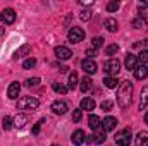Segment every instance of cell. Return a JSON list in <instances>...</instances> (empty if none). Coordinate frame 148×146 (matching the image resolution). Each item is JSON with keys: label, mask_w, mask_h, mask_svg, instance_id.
I'll return each instance as SVG.
<instances>
[{"label": "cell", "mask_w": 148, "mask_h": 146, "mask_svg": "<svg viewBox=\"0 0 148 146\" xmlns=\"http://www.w3.org/2000/svg\"><path fill=\"white\" fill-rule=\"evenodd\" d=\"M133 100V83L131 81H121L119 89H117V105L122 110L129 108Z\"/></svg>", "instance_id": "obj_1"}, {"label": "cell", "mask_w": 148, "mask_h": 146, "mask_svg": "<svg viewBox=\"0 0 148 146\" xmlns=\"http://www.w3.org/2000/svg\"><path fill=\"white\" fill-rule=\"evenodd\" d=\"M40 102L35 96H23L19 102H17V110H36Z\"/></svg>", "instance_id": "obj_2"}, {"label": "cell", "mask_w": 148, "mask_h": 146, "mask_svg": "<svg viewBox=\"0 0 148 146\" xmlns=\"http://www.w3.org/2000/svg\"><path fill=\"white\" fill-rule=\"evenodd\" d=\"M115 143L117 146H129L131 145V141H133V134H131V129L129 127H126V129H122V131H119L117 134H115Z\"/></svg>", "instance_id": "obj_3"}, {"label": "cell", "mask_w": 148, "mask_h": 146, "mask_svg": "<svg viewBox=\"0 0 148 146\" xmlns=\"http://www.w3.org/2000/svg\"><path fill=\"white\" fill-rule=\"evenodd\" d=\"M103 71L107 74H110L112 77H115L119 71H121V62L117 60V59H110V60H107L105 62V65H103Z\"/></svg>", "instance_id": "obj_4"}, {"label": "cell", "mask_w": 148, "mask_h": 146, "mask_svg": "<svg viewBox=\"0 0 148 146\" xmlns=\"http://www.w3.org/2000/svg\"><path fill=\"white\" fill-rule=\"evenodd\" d=\"M0 19H2V23L3 24H14L16 23V10L14 9H3L2 12H0Z\"/></svg>", "instance_id": "obj_5"}, {"label": "cell", "mask_w": 148, "mask_h": 146, "mask_svg": "<svg viewBox=\"0 0 148 146\" xmlns=\"http://www.w3.org/2000/svg\"><path fill=\"white\" fill-rule=\"evenodd\" d=\"M67 38H69V41L71 43H79V41H83L84 40V31L81 29V28H71L69 29V33H67Z\"/></svg>", "instance_id": "obj_6"}, {"label": "cell", "mask_w": 148, "mask_h": 146, "mask_svg": "<svg viewBox=\"0 0 148 146\" xmlns=\"http://www.w3.org/2000/svg\"><path fill=\"white\" fill-rule=\"evenodd\" d=\"M67 103L66 102H62V100H55L53 103H52V112L53 113H57V115H64V113H67Z\"/></svg>", "instance_id": "obj_7"}, {"label": "cell", "mask_w": 148, "mask_h": 146, "mask_svg": "<svg viewBox=\"0 0 148 146\" xmlns=\"http://www.w3.org/2000/svg\"><path fill=\"white\" fill-rule=\"evenodd\" d=\"M55 57L60 59V60H69L73 57V52L67 48V46H55Z\"/></svg>", "instance_id": "obj_8"}, {"label": "cell", "mask_w": 148, "mask_h": 146, "mask_svg": "<svg viewBox=\"0 0 148 146\" xmlns=\"http://www.w3.org/2000/svg\"><path fill=\"white\" fill-rule=\"evenodd\" d=\"M105 139H107L105 131H97L93 136H88L86 138V141L88 143H93V145H102V143H105Z\"/></svg>", "instance_id": "obj_9"}, {"label": "cell", "mask_w": 148, "mask_h": 146, "mask_svg": "<svg viewBox=\"0 0 148 146\" xmlns=\"http://www.w3.org/2000/svg\"><path fill=\"white\" fill-rule=\"evenodd\" d=\"M81 69H83L86 74H95L98 67H97V64H95L91 59H84V60L81 62Z\"/></svg>", "instance_id": "obj_10"}, {"label": "cell", "mask_w": 148, "mask_h": 146, "mask_svg": "<svg viewBox=\"0 0 148 146\" xmlns=\"http://www.w3.org/2000/svg\"><path fill=\"white\" fill-rule=\"evenodd\" d=\"M71 141H73L74 146H81L84 141H86V134H84V131H81V129L74 131L73 136H71Z\"/></svg>", "instance_id": "obj_11"}, {"label": "cell", "mask_w": 148, "mask_h": 146, "mask_svg": "<svg viewBox=\"0 0 148 146\" xmlns=\"http://www.w3.org/2000/svg\"><path fill=\"white\" fill-rule=\"evenodd\" d=\"M124 65H126L127 71H134L138 67V57L133 55V53H127L126 59H124Z\"/></svg>", "instance_id": "obj_12"}, {"label": "cell", "mask_w": 148, "mask_h": 146, "mask_svg": "<svg viewBox=\"0 0 148 146\" xmlns=\"http://www.w3.org/2000/svg\"><path fill=\"white\" fill-rule=\"evenodd\" d=\"M115 126H117V119L115 117H105L103 120H102V127H103V131L105 132H110V131H114L115 129Z\"/></svg>", "instance_id": "obj_13"}, {"label": "cell", "mask_w": 148, "mask_h": 146, "mask_svg": "<svg viewBox=\"0 0 148 146\" xmlns=\"http://www.w3.org/2000/svg\"><path fill=\"white\" fill-rule=\"evenodd\" d=\"M19 91H21V84L19 83H10V86L7 89V96L10 100H16V98H19Z\"/></svg>", "instance_id": "obj_14"}, {"label": "cell", "mask_w": 148, "mask_h": 146, "mask_svg": "<svg viewBox=\"0 0 148 146\" xmlns=\"http://www.w3.org/2000/svg\"><path fill=\"white\" fill-rule=\"evenodd\" d=\"M12 122H14V127L23 129V127L28 124V115H26V113H17V115H16V119H14Z\"/></svg>", "instance_id": "obj_15"}, {"label": "cell", "mask_w": 148, "mask_h": 146, "mask_svg": "<svg viewBox=\"0 0 148 146\" xmlns=\"http://www.w3.org/2000/svg\"><path fill=\"white\" fill-rule=\"evenodd\" d=\"M88 126H90L93 131H98L100 126H102V119H100L98 115H93V113H91V115L88 117Z\"/></svg>", "instance_id": "obj_16"}, {"label": "cell", "mask_w": 148, "mask_h": 146, "mask_svg": "<svg viewBox=\"0 0 148 146\" xmlns=\"http://www.w3.org/2000/svg\"><path fill=\"white\" fill-rule=\"evenodd\" d=\"M103 26H105V29L110 31V33H115V31L119 29V24H117V21H115L114 17H107V19L103 21Z\"/></svg>", "instance_id": "obj_17"}, {"label": "cell", "mask_w": 148, "mask_h": 146, "mask_svg": "<svg viewBox=\"0 0 148 146\" xmlns=\"http://www.w3.org/2000/svg\"><path fill=\"white\" fill-rule=\"evenodd\" d=\"M28 53H31V45H23V46H19L16 52H14V59H21V57H24V55H28Z\"/></svg>", "instance_id": "obj_18"}, {"label": "cell", "mask_w": 148, "mask_h": 146, "mask_svg": "<svg viewBox=\"0 0 148 146\" xmlns=\"http://www.w3.org/2000/svg\"><path fill=\"white\" fill-rule=\"evenodd\" d=\"M136 146H148V131H140L136 136Z\"/></svg>", "instance_id": "obj_19"}, {"label": "cell", "mask_w": 148, "mask_h": 146, "mask_svg": "<svg viewBox=\"0 0 148 146\" xmlns=\"http://www.w3.org/2000/svg\"><path fill=\"white\" fill-rule=\"evenodd\" d=\"M147 76H148V67L147 65H138V67L134 69V77H136V79L141 81V79H145Z\"/></svg>", "instance_id": "obj_20"}, {"label": "cell", "mask_w": 148, "mask_h": 146, "mask_svg": "<svg viewBox=\"0 0 148 146\" xmlns=\"http://www.w3.org/2000/svg\"><path fill=\"white\" fill-rule=\"evenodd\" d=\"M147 105H148V86H145V88L141 89V96H140V105H138V108L143 110Z\"/></svg>", "instance_id": "obj_21"}, {"label": "cell", "mask_w": 148, "mask_h": 146, "mask_svg": "<svg viewBox=\"0 0 148 146\" xmlns=\"http://www.w3.org/2000/svg\"><path fill=\"white\" fill-rule=\"evenodd\" d=\"M91 86H93V81H91V79H90L88 76L81 79V86H79V88H81V91H83V93L90 91V89H91Z\"/></svg>", "instance_id": "obj_22"}, {"label": "cell", "mask_w": 148, "mask_h": 146, "mask_svg": "<svg viewBox=\"0 0 148 146\" xmlns=\"http://www.w3.org/2000/svg\"><path fill=\"white\" fill-rule=\"evenodd\" d=\"M103 84L109 88V89H115V86H119V81H117V77H112V76H107L105 79H103Z\"/></svg>", "instance_id": "obj_23"}, {"label": "cell", "mask_w": 148, "mask_h": 146, "mask_svg": "<svg viewBox=\"0 0 148 146\" xmlns=\"http://www.w3.org/2000/svg\"><path fill=\"white\" fill-rule=\"evenodd\" d=\"M95 108V102L91 100V98H83L81 100V110H93Z\"/></svg>", "instance_id": "obj_24"}, {"label": "cell", "mask_w": 148, "mask_h": 146, "mask_svg": "<svg viewBox=\"0 0 148 146\" xmlns=\"http://www.w3.org/2000/svg\"><path fill=\"white\" fill-rule=\"evenodd\" d=\"M76 86H77V72L73 71V72H69V84H67V88L74 89Z\"/></svg>", "instance_id": "obj_25"}, {"label": "cell", "mask_w": 148, "mask_h": 146, "mask_svg": "<svg viewBox=\"0 0 148 146\" xmlns=\"http://www.w3.org/2000/svg\"><path fill=\"white\" fill-rule=\"evenodd\" d=\"M138 14L140 19L145 23V26H148V7H138Z\"/></svg>", "instance_id": "obj_26"}, {"label": "cell", "mask_w": 148, "mask_h": 146, "mask_svg": "<svg viewBox=\"0 0 148 146\" xmlns=\"http://www.w3.org/2000/svg\"><path fill=\"white\" fill-rule=\"evenodd\" d=\"M35 65H36V59H35V57H29V59H26V60L23 62V69H26V71H28V69H33Z\"/></svg>", "instance_id": "obj_27"}, {"label": "cell", "mask_w": 148, "mask_h": 146, "mask_svg": "<svg viewBox=\"0 0 148 146\" xmlns=\"http://www.w3.org/2000/svg\"><path fill=\"white\" fill-rule=\"evenodd\" d=\"M52 88H53L57 93H60V95H66V93H67V89H69L67 86H64V84H59V83H53V84H52Z\"/></svg>", "instance_id": "obj_28"}, {"label": "cell", "mask_w": 148, "mask_h": 146, "mask_svg": "<svg viewBox=\"0 0 148 146\" xmlns=\"http://www.w3.org/2000/svg\"><path fill=\"white\" fill-rule=\"evenodd\" d=\"M2 126H3V129H5V131H9L10 127H14V122H12V119H10L9 115H5V117L2 119Z\"/></svg>", "instance_id": "obj_29"}, {"label": "cell", "mask_w": 148, "mask_h": 146, "mask_svg": "<svg viewBox=\"0 0 148 146\" xmlns=\"http://www.w3.org/2000/svg\"><path fill=\"white\" fill-rule=\"evenodd\" d=\"M103 41H105L103 38H100V36H95L93 40H91V48H95V50H97V48H100V46L103 45Z\"/></svg>", "instance_id": "obj_30"}, {"label": "cell", "mask_w": 148, "mask_h": 146, "mask_svg": "<svg viewBox=\"0 0 148 146\" xmlns=\"http://www.w3.org/2000/svg\"><path fill=\"white\" fill-rule=\"evenodd\" d=\"M117 52H119V45H115V43L109 45V46H107V50H105V53H107V55H115Z\"/></svg>", "instance_id": "obj_31"}, {"label": "cell", "mask_w": 148, "mask_h": 146, "mask_svg": "<svg viewBox=\"0 0 148 146\" xmlns=\"http://www.w3.org/2000/svg\"><path fill=\"white\" fill-rule=\"evenodd\" d=\"M138 62H141V65H147L148 64V50H143L138 57Z\"/></svg>", "instance_id": "obj_32"}, {"label": "cell", "mask_w": 148, "mask_h": 146, "mask_svg": "<svg viewBox=\"0 0 148 146\" xmlns=\"http://www.w3.org/2000/svg\"><path fill=\"white\" fill-rule=\"evenodd\" d=\"M112 107H114V103H112L110 100H105V102H102V103H100V108L103 110V112H110Z\"/></svg>", "instance_id": "obj_33"}, {"label": "cell", "mask_w": 148, "mask_h": 146, "mask_svg": "<svg viewBox=\"0 0 148 146\" xmlns=\"http://www.w3.org/2000/svg\"><path fill=\"white\" fill-rule=\"evenodd\" d=\"M119 7H121L119 2H109V3H107V10H109V12H115V10H119Z\"/></svg>", "instance_id": "obj_34"}, {"label": "cell", "mask_w": 148, "mask_h": 146, "mask_svg": "<svg viewBox=\"0 0 148 146\" xmlns=\"http://www.w3.org/2000/svg\"><path fill=\"white\" fill-rule=\"evenodd\" d=\"M38 84H40V79L38 77H33V79H28L26 81V86L28 88H38Z\"/></svg>", "instance_id": "obj_35"}, {"label": "cell", "mask_w": 148, "mask_h": 146, "mask_svg": "<svg viewBox=\"0 0 148 146\" xmlns=\"http://www.w3.org/2000/svg\"><path fill=\"white\" fill-rule=\"evenodd\" d=\"M81 117H83V110H74V113H73V120L74 122H79Z\"/></svg>", "instance_id": "obj_36"}, {"label": "cell", "mask_w": 148, "mask_h": 146, "mask_svg": "<svg viewBox=\"0 0 148 146\" xmlns=\"http://www.w3.org/2000/svg\"><path fill=\"white\" fill-rule=\"evenodd\" d=\"M79 17H81V21H90V19H91V12H90V10H83Z\"/></svg>", "instance_id": "obj_37"}, {"label": "cell", "mask_w": 148, "mask_h": 146, "mask_svg": "<svg viewBox=\"0 0 148 146\" xmlns=\"http://www.w3.org/2000/svg\"><path fill=\"white\" fill-rule=\"evenodd\" d=\"M133 26H134L136 29H141V28L145 26V23H143L141 19H134V21H133Z\"/></svg>", "instance_id": "obj_38"}, {"label": "cell", "mask_w": 148, "mask_h": 146, "mask_svg": "<svg viewBox=\"0 0 148 146\" xmlns=\"http://www.w3.org/2000/svg\"><path fill=\"white\" fill-rule=\"evenodd\" d=\"M43 122H45V119H41V120H40V122H38L36 126H35V127H33V134H35V136H36L38 132H40V129H41V124H43Z\"/></svg>", "instance_id": "obj_39"}, {"label": "cell", "mask_w": 148, "mask_h": 146, "mask_svg": "<svg viewBox=\"0 0 148 146\" xmlns=\"http://www.w3.org/2000/svg\"><path fill=\"white\" fill-rule=\"evenodd\" d=\"M95 53H97V50H95V48H91V46H90V48H86V55H88V59H93V57H95Z\"/></svg>", "instance_id": "obj_40"}, {"label": "cell", "mask_w": 148, "mask_h": 146, "mask_svg": "<svg viewBox=\"0 0 148 146\" xmlns=\"http://www.w3.org/2000/svg\"><path fill=\"white\" fill-rule=\"evenodd\" d=\"M147 45H148V41H147V40H145L143 43H134V46H136V48H141V46H147Z\"/></svg>", "instance_id": "obj_41"}, {"label": "cell", "mask_w": 148, "mask_h": 146, "mask_svg": "<svg viewBox=\"0 0 148 146\" xmlns=\"http://www.w3.org/2000/svg\"><path fill=\"white\" fill-rule=\"evenodd\" d=\"M67 69H69V67H66V65H62V67H60L59 71H60V72H62V74H66V72H67Z\"/></svg>", "instance_id": "obj_42"}, {"label": "cell", "mask_w": 148, "mask_h": 146, "mask_svg": "<svg viewBox=\"0 0 148 146\" xmlns=\"http://www.w3.org/2000/svg\"><path fill=\"white\" fill-rule=\"evenodd\" d=\"M3 33H5V28H3V26H2V24H0V36H2V35H3Z\"/></svg>", "instance_id": "obj_43"}, {"label": "cell", "mask_w": 148, "mask_h": 146, "mask_svg": "<svg viewBox=\"0 0 148 146\" xmlns=\"http://www.w3.org/2000/svg\"><path fill=\"white\" fill-rule=\"evenodd\" d=\"M145 122H147V124H148V112H147V113H145Z\"/></svg>", "instance_id": "obj_44"}, {"label": "cell", "mask_w": 148, "mask_h": 146, "mask_svg": "<svg viewBox=\"0 0 148 146\" xmlns=\"http://www.w3.org/2000/svg\"><path fill=\"white\" fill-rule=\"evenodd\" d=\"M52 146H59V145H52Z\"/></svg>", "instance_id": "obj_45"}]
</instances>
